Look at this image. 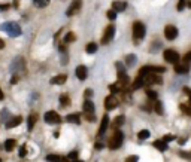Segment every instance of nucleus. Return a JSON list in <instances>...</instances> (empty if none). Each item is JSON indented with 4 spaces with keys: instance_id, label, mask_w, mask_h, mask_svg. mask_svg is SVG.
<instances>
[{
    "instance_id": "nucleus-26",
    "label": "nucleus",
    "mask_w": 191,
    "mask_h": 162,
    "mask_svg": "<svg viewBox=\"0 0 191 162\" xmlns=\"http://www.w3.org/2000/svg\"><path fill=\"white\" fill-rule=\"evenodd\" d=\"M149 131L148 129H142V131H139V134H137V139L139 140H146V139H149Z\"/></svg>"
},
{
    "instance_id": "nucleus-32",
    "label": "nucleus",
    "mask_w": 191,
    "mask_h": 162,
    "mask_svg": "<svg viewBox=\"0 0 191 162\" xmlns=\"http://www.w3.org/2000/svg\"><path fill=\"white\" fill-rule=\"evenodd\" d=\"M146 97H148L149 100H157V92H155V91L148 89V91H146Z\"/></svg>"
},
{
    "instance_id": "nucleus-52",
    "label": "nucleus",
    "mask_w": 191,
    "mask_h": 162,
    "mask_svg": "<svg viewBox=\"0 0 191 162\" xmlns=\"http://www.w3.org/2000/svg\"><path fill=\"white\" fill-rule=\"evenodd\" d=\"M96 149H103V143H97V144H96Z\"/></svg>"
},
{
    "instance_id": "nucleus-40",
    "label": "nucleus",
    "mask_w": 191,
    "mask_h": 162,
    "mask_svg": "<svg viewBox=\"0 0 191 162\" xmlns=\"http://www.w3.org/2000/svg\"><path fill=\"white\" fill-rule=\"evenodd\" d=\"M8 9H9V5H8V3H0V12L8 11Z\"/></svg>"
},
{
    "instance_id": "nucleus-31",
    "label": "nucleus",
    "mask_w": 191,
    "mask_h": 162,
    "mask_svg": "<svg viewBox=\"0 0 191 162\" xmlns=\"http://www.w3.org/2000/svg\"><path fill=\"white\" fill-rule=\"evenodd\" d=\"M155 112H157L158 115H163L164 109H163V104H161V101H155Z\"/></svg>"
},
{
    "instance_id": "nucleus-36",
    "label": "nucleus",
    "mask_w": 191,
    "mask_h": 162,
    "mask_svg": "<svg viewBox=\"0 0 191 162\" xmlns=\"http://www.w3.org/2000/svg\"><path fill=\"white\" fill-rule=\"evenodd\" d=\"M187 6V0H179L178 2V11H184Z\"/></svg>"
},
{
    "instance_id": "nucleus-51",
    "label": "nucleus",
    "mask_w": 191,
    "mask_h": 162,
    "mask_svg": "<svg viewBox=\"0 0 191 162\" xmlns=\"http://www.w3.org/2000/svg\"><path fill=\"white\" fill-rule=\"evenodd\" d=\"M178 143H179V144H185V143H187V139H181V140H178Z\"/></svg>"
},
{
    "instance_id": "nucleus-6",
    "label": "nucleus",
    "mask_w": 191,
    "mask_h": 162,
    "mask_svg": "<svg viewBox=\"0 0 191 162\" xmlns=\"http://www.w3.org/2000/svg\"><path fill=\"white\" fill-rule=\"evenodd\" d=\"M44 119H45V122H48V124H58V122L61 121L60 115H58L57 112H54V110L46 112L45 116H44Z\"/></svg>"
},
{
    "instance_id": "nucleus-21",
    "label": "nucleus",
    "mask_w": 191,
    "mask_h": 162,
    "mask_svg": "<svg viewBox=\"0 0 191 162\" xmlns=\"http://www.w3.org/2000/svg\"><path fill=\"white\" fill-rule=\"evenodd\" d=\"M36 121H37V115H30L29 117V121H27V128H29V131H32L34 128V124H36Z\"/></svg>"
},
{
    "instance_id": "nucleus-15",
    "label": "nucleus",
    "mask_w": 191,
    "mask_h": 162,
    "mask_svg": "<svg viewBox=\"0 0 191 162\" xmlns=\"http://www.w3.org/2000/svg\"><path fill=\"white\" fill-rule=\"evenodd\" d=\"M66 81H67L66 74H58V76L51 79V85H63V83H66Z\"/></svg>"
},
{
    "instance_id": "nucleus-7",
    "label": "nucleus",
    "mask_w": 191,
    "mask_h": 162,
    "mask_svg": "<svg viewBox=\"0 0 191 162\" xmlns=\"http://www.w3.org/2000/svg\"><path fill=\"white\" fill-rule=\"evenodd\" d=\"M164 37H166L167 40L176 39V37H178V28H176L175 25H166V28H164Z\"/></svg>"
},
{
    "instance_id": "nucleus-2",
    "label": "nucleus",
    "mask_w": 191,
    "mask_h": 162,
    "mask_svg": "<svg viewBox=\"0 0 191 162\" xmlns=\"http://www.w3.org/2000/svg\"><path fill=\"white\" fill-rule=\"evenodd\" d=\"M145 31H146V28H145V25H143L142 23H135L133 24V39H135L136 45H137L139 40H142V39L145 37Z\"/></svg>"
},
{
    "instance_id": "nucleus-4",
    "label": "nucleus",
    "mask_w": 191,
    "mask_h": 162,
    "mask_svg": "<svg viewBox=\"0 0 191 162\" xmlns=\"http://www.w3.org/2000/svg\"><path fill=\"white\" fill-rule=\"evenodd\" d=\"M113 36H115V25H108L101 37V45H108L113 39Z\"/></svg>"
},
{
    "instance_id": "nucleus-35",
    "label": "nucleus",
    "mask_w": 191,
    "mask_h": 162,
    "mask_svg": "<svg viewBox=\"0 0 191 162\" xmlns=\"http://www.w3.org/2000/svg\"><path fill=\"white\" fill-rule=\"evenodd\" d=\"M106 16L111 20V21H113L115 18H117V12L113 11V9H111V11H108V13H106Z\"/></svg>"
},
{
    "instance_id": "nucleus-19",
    "label": "nucleus",
    "mask_w": 191,
    "mask_h": 162,
    "mask_svg": "<svg viewBox=\"0 0 191 162\" xmlns=\"http://www.w3.org/2000/svg\"><path fill=\"white\" fill-rule=\"evenodd\" d=\"M84 112H85V113H94V104L91 103L90 100H85V101H84Z\"/></svg>"
},
{
    "instance_id": "nucleus-13",
    "label": "nucleus",
    "mask_w": 191,
    "mask_h": 162,
    "mask_svg": "<svg viewBox=\"0 0 191 162\" xmlns=\"http://www.w3.org/2000/svg\"><path fill=\"white\" fill-rule=\"evenodd\" d=\"M118 83L123 85V86H125V85L130 83V77L127 76L125 71H118Z\"/></svg>"
},
{
    "instance_id": "nucleus-25",
    "label": "nucleus",
    "mask_w": 191,
    "mask_h": 162,
    "mask_svg": "<svg viewBox=\"0 0 191 162\" xmlns=\"http://www.w3.org/2000/svg\"><path fill=\"white\" fill-rule=\"evenodd\" d=\"M60 104H61V107H67L69 104H70V98H69V95H61L60 97Z\"/></svg>"
},
{
    "instance_id": "nucleus-47",
    "label": "nucleus",
    "mask_w": 191,
    "mask_h": 162,
    "mask_svg": "<svg viewBox=\"0 0 191 162\" xmlns=\"http://www.w3.org/2000/svg\"><path fill=\"white\" fill-rule=\"evenodd\" d=\"M181 156H182V158H188V159H191V153H181Z\"/></svg>"
},
{
    "instance_id": "nucleus-8",
    "label": "nucleus",
    "mask_w": 191,
    "mask_h": 162,
    "mask_svg": "<svg viewBox=\"0 0 191 162\" xmlns=\"http://www.w3.org/2000/svg\"><path fill=\"white\" fill-rule=\"evenodd\" d=\"M105 107H106V110H113L115 107H118V100L113 97V94L105 98Z\"/></svg>"
},
{
    "instance_id": "nucleus-33",
    "label": "nucleus",
    "mask_w": 191,
    "mask_h": 162,
    "mask_svg": "<svg viewBox=\"0 0 191 162\" xmlns=\"http://www.w3.org/2000/svg\"><path fill=\"white\" fill-rule=\"evenodd\" d=\"M73 40H75V34L73 33H67V34L64 36V43H70Z\"/></svg>"
},
{
    "instance_id": "nucleus-1",
    "label": "nucleus",
    "mask_w": 191,
    "mask_h": 162,
    "mask_svg": "<svg viewBox=\"0 0 191 162\" xmlns=\"http://www.w3.org/2000/svg\"><path fill=\"white\" fill-rule=\"evenodd\" d=\"M0 28L5 30V31L11 36V37H17V36L21 34V28H20V25L15 24V23H5V24H2Z\"/></svg>"
},
{
    "instance_id": "nucleus-45",
    "label": "nucleus",
    "mask_w": 191,
    "mask_h": 162,
    "mask_svg": "<svg viewBox=\"0 0 191 162\" xmlns=\"http://www.w3.org/2000/svg\"><path fill=\"white\" fill-rule=\"evenodd\" d=\"M85 97H87V98H88V97H93V89H90V88L85 89Z\"/></svg>"
},
{
    "instance_id": "nucleus-55",
    "label": "nucleus",
    "mask_w": 191,
    "mask_h": 162,
    "mask_svg": "<svg viewBox=\"0 0 191 162\" xmlns=\"http://www.w3.org/2000/svg\"><path fill=\"white\" fill-rule=\"evenodd\" d=\"M13 5H15V6H18V5H20V0H15V2H13Z\"/></svg>"
},
{
    "instance_id": "nucleus-48",
    "label": "nucleus",
    "mask_w": 191,
    "mask_h": 162,
    "mask_svg": "<svg viewBox=\"0 0 191 162\" xmlns=\"http://www.w3.org/2000/svg\"><path fill=\"white\" fill-rule=\"evenodd\" d=\"M184 92L187 94V95H190V98H191V89L190 88H184Z\"/></svg>"
},
{
    "instance_id": "nucleus-5",
    "label": "nucleus",
    "mask_w": 191,
    "mask_h": 162,
    "mask_svg": "<svg viewBox=\"0 0 191 162\" xmlns=\"http://www.w3.org/2000/svg\"><path fill=\"white\" fill-rule=\"evenodd\" d=\"M164 59L170 64H176L179 61V54L176 51H173V49H166L164 51Z\"/></svg>"
},
{
    "instance_id": "nucleus-44",
    "label": "nucleus",
    "mask_w": 191,
    "mask_h": 162,
    "mask_svg": "<svg viewBox=\"0 0 191 162\" xmlns=\"http://www.w3.org/2000/svg\"><path fill=\"white\" fill-rule=\"evenodd\" d=\"M190 61H191V51L184 57V63H190Z\"/></svg>"
},
{
    "instance_id": "nucleus-24",
    "label": "nucleus",
    "mask_w": 191,
    "mask_h": 162,
    "mask_svg": "<svg viewBox=\"0 0 191 162\" xmlns=\"http://www.w3.org/2000/svg\"><path fill=\"white\" fill-rule=\"evenodd\" d=\"M124 122H125V119H124V116H118V117H115L113 119V124H112V128H120L123 125Z\"/></svg>"
},
{
    "instance_id": "nucleus-23",
    "label": "nucleus",
    "mask_w": 191,
    "mask_h": 162,
    "mask_svg": "<svg viewBox=\"0 0 191 162\" xmlns=\"http://www.w3.org/2000/svg\"><path fill=\"white\" fill-rule=\"evenodd\" d=\"M145 85V79L142 77V76H139L135 82H133V89H137V88H142Z\"/></svg>"
},
{
    "instance_id": "nucleus-53",
    "label": "nucleus",
    "mask_w": 191,
    "mask_h": 162,
    "mask_svg": "<svg viewBox=\"0 0 191 162\" xmlns=\"http://www.w3.org/2000/svg\"><path fill=\"white\" fill-rule=\"evenodd\" d=\"M5 98V95H3V91H2V88H0V101Z\"/></svg>"
},
{
    "instance_id": "nucleus-18",
    "label": "nucleus",
    "mask_w": 191,
    "mask_h": 162,
    "mask_svg": "<svg viewBox=\"0 0 191 162\" xmlns=\"http://www.w3.org/2000/svg\"><path fill=\"white\" fill-rule=\"evenodd\" d=\"M175 71L179 73V74H185V73L190 71V67L187 64H178V66H175Z\"/></svg>"
},
{
    "instance_id": "nucleus-43",
    "label": "nucleus",
    "mask_w": 191,
    "mask_h": 162,
    "mask_svg": "<svg viewBox=\"0 0 191 162\" xmlns=\"http://www.w3.org/2000/svg\"><path fill=\"white\" fill-rule=\"evenodd\" d=\"M2 117H3V119H8V117H9V112H8L6 109L2 110Z\"/></svg>"
},
{
    "instance_id": "nucleus-27",
    "label": "nucleus",
    "mask_w": 191,
    "mask_h": 162,
    "mask_svg": "<svg viewBox=\"0 0 191 162\" xmlns=\"http://www.w3.org/2000/svg\"><path fill=\"white\" fill-rule=\"evenodd\" d=\"M85 51H87L88 54H94V52L97 51V45H96V43H93V42H90V43L85 46Z\"/></svg>"
},
{
    "instance_id": "nucleus-41",
    "label": "nucleus",
    "mask_w": 191,
    "mask_h": 162,
    "mask_svg": "<svg viewBox=\"0 0 191 162\" xmlns=\"http://www.w3.org/2000/svg\"><path fill=\"white\" fill-rule=\"evenodd\" d=\"M176 139V137H175V135H172V134H167V135H164V141H173V140Z\"/></svg>"
},
{
    "instance_id": "nucleus-10",
    "label": "nucleus",
    "mask_w": 191,
    "mask_h": 162,
    "mask_svg": "<svg viewBox=\"0 0 191 162\" xmlns=\"http://www.w3.org/2000/svg\"><path fill=\"white\" fill-rule=\"evenodd\" d=\"M75 74H76V77H78L79 81H85L87 76H88V70H87L85 66H78V67H76V71H75Z\"/></svg>"
},
{
    "instance_id": "nucleus-46",
    "label": "nucleus",
    "mask_w": 191,
    "mask_h": 162,
    "mask_svg": "<svg viewBox=\"0 0 191 162\" xmlns=\"http://www.w3.org/2000/svg\"><path fill=\"white\" fill-rule=\"evenodd\" d=\"M25 153H27V152H25V146H21V152H20V155H21V156H25Z\"/></svg>"
},
{
    "instance_id": "nucleus-17",
    "label": "nucleus",
    "mask_w": 191,
    "mask_h": 162,
    "mask_svg": "<svg viewBox=\"0 0 191 162\" xmlns=\"http://www.w3.org/2000/svg\"><path fill=\"white\" fill-rule=\"evenodd\" d=\"M154 147L158 149V150H161V152L167 150V141H164V140H157V141H154Z\"/></svg>"
},
{
    "instance_id": "nucleus-37",
    "label": "nucleus",
    "mask_w": 191,
    "mask_h": 162,
    "mask_svg": "<svg viewBox=\"0 0 191 162\" xmlns=\"http://www.w3.org/2000/svg\"><path fill=\"white\" fill-rule=\"evenodd\" d=\"M85 119H87L88 122H94V121H96V116L93 115V113H85Z\"/></svg>"
},
{
    "instance_id": "nucleus-29",
    "label": "nucleus",
    "mask_w": 191,
    "mask_h": 162,
    "mask_svg": "<svg viewBox=\"0 0 191 162\" xmlns=\"http://www.w3.org/2000/svg\"><path fill=\"white\" fill-rule=\"evenodd\" d=\"M149 69H151V73H163V71H166L164 67H158V66H149Z\"/></svg>"
},
{
    "instance_id": "nucleus-50",
    "label": "nucleus",
    "mask_w": 191,
    "mask_h": 162,
    "mask_svg": "<svg viewBox=\"0 0 191 162\" xmlns=\"http://www.w3.org/2000/svg\"><path fill=\"white\" fill-rule=\"evenodd\" d=\"M139 158L137 156H130V158H127V161H137Z\"/></svg>"
},
{
    "instance_id": "nucleus-56",
    "label": "nucleus",
    "mask_w": 191,
    "mask_h": 162,
    "mask_svg": "<svg viewBox=\"0 0 191 162\" xmlns=\"http://www.w3.org/2000/svg\"><path fill=\"white\" fill-rule=\"evenodd\" d=\"M187 6H188V8H191V0H187Z\"/></svg>"
},
{
    "instance_id": "nucleus-28",
    "label": "nucleus",
    "mask_w": 191,
    "mask_h": 162,
    "mask_svg": "<svg viewBox=\"0 0 191 162\" xmlns=\"http://www.w3.org/2000/svg\"><path fill=\"white\" fill-rule=\"evenodd\" d=\"M34 5L37 8H46L49 5V0H34Z\"/></svg>"
},
{
    "instance_id": "nucleus-14",
    "label": "nucleus",
    "mask_w": 191,
    "mask_h": 162,
    "mask_svg": "<svg viewBox=\"0 0 191 162\" xmlns=\"http://www.w3.org/2000/svg\"><path fill=\"white\" fill-rule=\"evenodd\" d=\"M109 127V116L105 115L103 116V119H101V124H100V128H99V135H101L106 129Z\"/></svg>"
},
{
    "instance_id": "nucleus-11",
    "label": "nucleus",
    "mask_w": 191,
    "mask_h": 162,
    "mask_svg": "<svg viewBox=\"0 0 191 162\" xmlns=\"http://www.w3.org/2000/svg\"><path fill=\"white\" fill-rule=\"evenodd\" d=\"M112 9L115 12H123L127 9V3L123 0H115V2H112Z\"/></svg>"
},
{
    "instance_id": "nucleus-42",
    "label": "nucleus",
    "mask_w": 191,
    "mask_h": 162,
    "mask_svg": "<svg viewBox=\"0 0 191 162\" xmlns=\"http://www.w3.org/2000/svg\"><path fill=\"white\" fill-rule=\"evenodd\" d=\"M115 66H117V70H118V71H125V69H124V66H123V63H120V61H118Z\"/></svg>"
},
{
    "instance_id": "nucleus-9",
    "label": "nucleus",
    "mask_w": 191,
    "mask_h": 162,
    "mask_svg": "<svg viewBox=\"0 0 191 162\" xmlns=\"http://www.w3.org/2000/svg\"><path fill=\"white\" fill-rule=\"evenodd\" d=\"M81 5H82V2H81V0H75V2L70 5V8H69L67 11H66V15H67V16L75 15V13H76V12L81 9Z\"/></svg>"
},
{
    "instance_id": "nucleus-12",
    "label": "nucleus",
    "mask_w": 191,
    "mask_h": 162,
    "mask_svg": "<svg viewBox=\"0 0 191 162\" xmlns=\"http://www.w3.org/2000/svg\"><path fill=\"white\" fill-rule=\"evenodd\" d=\"M21 121H23V117L21 116H15V117H11L8 122H6V128H15L17 125H20L21 124Z\"/></svg>"
},
{
    "instance_id": "nucleus-34",
    "label": "nucleus",
    "mask_w": 191,
    "mask_h": 162,
    "mask_svg": "<svg viewBox=\"0 0 191 162\" xmlns=\"http://www.w3.org/2000/svg\"><path fill=\"white\" fill-rule=\"evenodd\" d=\"M181 110L185 113V115H188L191 116V107L190 106H185V104H181Z\"/></svg>"
},
{
    "instance_id": "nucleus-49",
    "label": "nucleus",
    "mask_w": 191,
    "mask_h": 162,
    "mask_svg": "<svg viewBox=\"0 0 191 162\" xmlns=\"http://www.w3.org/2000/svg\"><path fill=\"white\" fill-rule=\"evenodd\" d=\"M17 82H18V76H13V77H12V81H11V83H13V85H15Z\"/></svg>"
},
{
    "instance_id": "nucleus-22",
    "label": "nucleus",
    "mask_w": 191,
    "mask_h": 162,
    "mask_svg": "<svg viewBox=\"0 0 191 162\" xmlns=\"http://www.w3.org/2000/svg\"><path fill=\"white\" fill-rule=\"evenodd\" d=\"M123 89H124V86H123V85H120L118 82H117V83H113V85H109V91H111L112 94L121 92Z\"/></svg>"
},
{
    "instance_id": "nucleus-20",
    "label": "nucleus",
    "mask_w": 191,
    "mask_h": 162,
    "mask_svg": "<svg viewBox=\"0 0 191 162\" xmlns=\"http://www.w3.org/2000/svg\"><path fill=\"white\" fill-rule=\"evenodd\" d=\"M15 146H17V141H15V140H6V141H5V150L6 152H12L15 149Z\"/></svg>"
},
{
    "instance_id": "nucleus-54",
    "label": "nucleus",
    "mask_w": 191,
    "mask_h": 162,
    "mask_svg": "<svg viewBox=\"0 0 191 162\" xmlns=\"http://www.w3.org/2000/svg\"><path fill=\"white\" fill-rule=\"evenodd\" d=\"M3 48H5V42L0 39V49H3Z\"/></svg>"
},
{
    "instance_id": "nucleus-3",
    "label": "nucleus",
    "mask_w": 191,
    "mask_h": 162,
    "mask_svg": "<svg viewBox=\"0 0 191 162\" xmlns=\"http://www.w3.org/2000/svg\"><path fill=\"white\" fill-rule=\"evenodd\" d=\"M123 140H124V134L121 131H117L115 134L112 135V139L109 140V149H118V147H121V144H123Z\"/></svg>"
},
{
    "instance_id": "nucleus-39",
    "label": "nucleus",
    "mask_w": 191,
    "mask_h": 162,
    "mask_svg": "<svg viewBox=\"0 0 191 162\" xmlns=\"http://www.w3.org/2000/svg\"><path fill=\"white\" fill-rule=\"evenodd\" d=\"M78 156H79V153L75 150V152H72V153H69V155H67V159H76Z\"/></svg>"
},
{
    "instance_id": "nucleus-16",
    "label": "nucleus",
    "mask_w": 191,
    "mask_h": 162,
    "mask_svg": "<svg viewBox=\"0 0 191 162\" xmlns=\"http://www.w3.org/2000/svg\"><path fill=\"white\" fill-rule=\"evenodd\" d=\"M66 122H70V124H79V122H81V116H79V113H70V115L66 116Z\"/></svg>"
},
{
    "instance_id": "nucleus-30",
    "label": "nucleus",
    "mask_w": 191,
    "mask_h": 162,
    "mask_svg": "<svg viewBox=\"0 0 191 162\" xmlns=\"http://www.w3.org/2000/svg\"><path fill=\"white\" fill-rule=\"evenodd\" d=\"M133 64H135V55L130 54L125 57V66H133Z\"/></svg>"
},
{
    "instance_id": "nucleus-38",
    "label": "nucleus",
    "mask_w": 191,
    "mask_h": 162,
    "mask_svg": "<svg viewBox=\"0 0 191 162\" xmlns=\"http://www.w3.org/2000/svg\"><path fill=\"white\" fill-rule=\"evenodd\" d=\"M46 159H48V161H52V159H64V158H63V156H58V155H48Z\"/></svg>"
}]
</instances>
